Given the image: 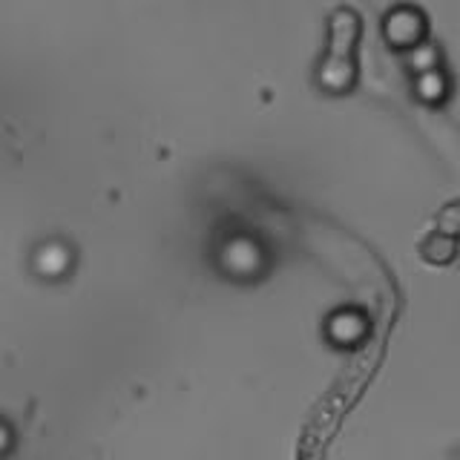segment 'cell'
<instances>
[{
    "mask_svg": "<svg viewBox=\"0 0 460 460\" xmlns=\"http://www.w3.org/2000/svg\"><path fill=\"white\" fill-rule=\"evenodd\" d=\"M9 443V431L4 429V426H0V452H4V446Z\"/></svg>",
    "mask_w": 460,
    "mask_h": 460,
    "instance_id": "1",
    "label": "cell"
}]
</instances>
